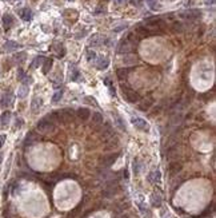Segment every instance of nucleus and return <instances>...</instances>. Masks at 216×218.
Masks as SVG:
<instances>
[{
	"label": "nucleus",
	"instance_id": "19",
	"mask_svg": "<svg viewBox=\"0 0 216 218\" xmlns=\"http://www.w3.org/2000/svg\"><path fill=\"white\" fill-rule=\"evenodd\" d=\"M51 118L52 119H55V121L57 122H61V123H64V118H63V113L61 111H53V113L51 114Z\"/></svg>",
	"mask_w": 216,
	"mask_h": 218
},
{
	"label": "nucleus",
	"instance_id": "11",
	"mask_svg": "<svg viewBox=\"0 0 216 218\" xmlns=\"http://www.w3.org/2000/svg\"><path fill=\"white\" fill-rule=\"evenodd\" d=\"M20 16H21L23 20L28 21V20L32 19V11H31L29 8H23V10L20 11Z\"/></svg>",
	"mask_w": 216,
	"mask_h": 218
},
{
	"label": "nucleus",
	"instance_id": "14",
	"mask_svg": "<svg viewBox=\"0 0 216 218\" xmlns=\"http://www.w3.org/2000/svg\"><path fill=\"white\" fill-rule=\"evenodd\" d=\"M3 24H4V27H6V30H8L13 24V17L11 15H4L3 16Z\"/></svg>",
	"mask_w": 216,
	"mask_h": 218
},
{
	"label": "nucleus",
	"instance_id": "13",
	"mask_svg": "<svg viewBox=\"0 0 216 218\" xmlns=\"http://www.w3.org/2000/svg\"><path fill=\"white\" fill-rule=\"evenodd\" d=\"M11 121V113L10 111H4L2 114V118H0V122H2V126H7Z\"/></svg>",
	"mask_w": 216,
	"mask_h": 218
},
{
	"label": "nucleus",
	"instance_id": "28",
	"mask_svg": "<svg viewBox=\"0 0 216 218\" xmlns=\"http://www.w3.org/2000/svg\"><path fill=\"white\" fill-rule=\"evenodd\" d=\"M84 100H85V102H89V103L93 104V106H97L96 99H95V98H92V96H85V98H84Z\"/></svg>",
	"mask_w": 216,
	"mask_h": 218
},
{
	"label": "nucleus",
	"instance_id": "17",
	"mask_svg": "<svg viewBox=\"0 0 216 218\" xmlns=\"http://www.w3.org/2000/svg\"><path fill=\"white\" fill-rule=\"evenodd\" d=\"M140 167H142L140 161H139L137 158H135V159H133V162H132V169H133L135 175H139V173H140Z\"/></svg>",
	"mask_w": 216,
	"mask_h": 218
},
{
	"label": "nucleus",
	"instance_id": "8",
	"mask_svg": "<svg viewBox=\"0 0 216 218\" xmlns=\"http://www.w3.org/2000/svg\"><path fill=\"white\" fill-rule=\"evenodd\" d=\"M148 181L151 182V183H157V182H160V171L157 170H154L151 171L150 174H148Z\"/></svg>",
	"mask_w": 216,
	"mask_h": 218
},
{
	"label": "nucleus",
	"instance_id": "6",
	"mask_svg": "<svg viewBox=\"0 0 216 218\" xmlns=\"http://www.w3.org/2000/svg\"><path fill=\"white\" fill-rule=\"evenodd\" d=\"M180 170H182V165L178 163V162H171L168 165V171H169L171 175H176Z\"/></svg>",
	"mask_w": 216,
	"mask_h": 218
},
{
	"label": "nucleus",
	"instance_id": "26",
	"mask_svg": "<svg viewBox=\"0 0 216 218\" xmlns=\"http://www.w3.org/2000/svg\"><path fill=\"white\" fill-rule=\"evenodd\" d=\"M104 83L107 84L108 87H110V91H111V94H112V95H115V94H116V92H115V87H114V86H112V84H111V81H110V79H108V78H106V79H104Z\"/></svg>",
	"mask_w": 216,
	"mask_h": 218
},
{
	"label": "nucleus",
	"instance_id": "29",
	"mask_svg": "<svg viewBox=\"0 0 216 218\" xmlns=\"http://www.w3.org/2000/svg\"><path fill=\"white\" fill-rule=\"evenodd\" d=\"M87 58H88V60L91 62V60H93L96 58V54L93 51H88V54H87Z\"/></svg>",
	"mask_w": 216,
	"mask_h": 218
},
{
	"label": "nucleus",
	"instance_id": "31",
	"mask_svg": "<svg viewBox=\"0 0 216 218\" xmlns=\"http://www.w3.org/2000/svg\"><path fill=\"white\" fill-rule=\"evenodd\" d=\"M79 71L78 70H75L74 71V74H72V77H71V79H72V81H74V82H76V81H78V79H79Z\"/></svg>",
	"mask_w": 216,
	"mask_h": 218
},
{
	"label": "nucleus",
	"instance_id": "23",
	"mask_svg": "<svg viewBox=\"0 0 216 218\" xmlns=\"http://www.w3.org/2000/svg\"><path fill=\"white\" fill-rule=\"evenodd\" d=\"M52 67V59H46L44 60V66H43V72L48 74V71Z\"/></svg>",
	"mask_w": 216,
	"mask_h": 218
},
{
	"label": "nucleus",
	"instance_id": "2",
	"mask_svg": "<svg viewBox=\"0 0 216 218\" xmlns=\"http://www.w3.org/2000/svg\"><path fill=\"white\" fill-rule=\"evenodd\" d=\"M131 122H132L133 126L136 127V128H139L140 131H146V132L150 131V124H148L147 121H144V119L137 118V117H132L131 118Z\"/></svg>",
	"mask_w": 216,
	"mask_h": 218
},
{
	"label": "nucleus",
	"instance_id": "16",
	"mask_svg": "<svg viewBox=\"0 0 216 218\" xmlns=\"http://www.w3.org/2000/svg\"><path fill=\"white\" fill-rule=\"evenodd\" d=\"M129 70H131V68H119L118 71H116V75H118V78H119V79H121V81H123V79L127 78V75H128V72H129Z\"/></svg>",
	"mask_w": 216,
	"mask_h": 218
},
{
	"label": "nucleus",
	"instance_id": "27",
	"mask_svg": "<svg viewBox=\"0 0 216 218\" xmlns=\"http://www.w3.org/2000/svg\"><path fill=\"white\" fill-rule=\"evenodd\" d=\"M43 62H44V58H43V56H38V58L35 59V62H34V64H32V66L38 67V66H40V64L43 63Z\"/></svg>",
	"mask_w": 216,
	"mask_h": 218
},
{
	"label": "nucleus",
	"instance_id": "25",
	"mask_svg": "<svg viewBox=\"0 0 216 218\" xmlns=\"http://www.w3.org/2000/svg\"><path fill=\"white\" fill-rule=\"evenodd\" d=\"M61 98H63V90H59V91H56V92H55V95H53L52 100L56 103V102H59V100L61 99Z\"/></svg>",
	"mask_w": 216,
	"mask_h": 218
},
{
	"label": "nucleus",
	"instance_id": "4",
	"mask_svg": "<svg viewBox=\"0 0 216 218\" xmlns=\"http://www.w3.org/2000/svg\"><path fill=\"white\" fill-rule=\"evenodd\" d=\"M38 128L40 131H51L53 128V124H52L51 121H49V118H43L42 121H39Z\"/></svg>",
	"mask_w": 216,
	"mask_h": 218
},
{
	"label": "nucleus",
	"instance_id": "21",
	"mask_svg": "<svg viewBox=\"0 0 216 218\" xmlns=\"http://www.w3.org/2000/svg\"><path fill=\"white\" fill-rule=\"evenodd\" d=\"M40 106H42V99H38V98H35V99L32 100V106H31V109H32L34 113H36V111L40 109Z\"/></svg>",
	"mask_w": 216,
	"mask_h": 218
},
{
	"label": "nucleus",
	"instance_id": "12",
	"mask_svg": "<svg viewBox=\"0 0 216 218\" xmlns=\"http://www.w3.org/2000/svg\"><path fill=\"white\" fill-rule=\"evenodd\" d=\"M201 15V12L199 10H190L186 14H183L182 16H186L187 19H196V17H199Z\"/></svg>",
	"mask_w": 216,
	"mask_h": 218
},
{
	"label": "nucleus",
	"instance_id": "7",
	"mask_svg": "<svg viewBox=\"0 0 216 218\" xmlns=\"http://www.w3.org/2000/svg\"><path fill=\"white\" fill-rule=\"evenodd\" d=\"M12 92H4L3 96H2V106L3 107H7V106H10L12 103Z\"/></svg>",
	"mask_w": 216,
	"mask_h": 218
},
{
	"label": "nucleus",
	"instance_id": "37",
	"mask_svg": "<svg viewBox=\"0 0 216 218\" xmlns=\"http://www.w3.org/2000/svg\"><path fill=\"white\" fill-rule=\"evenodd\" d=\"M125 27H127V24H124V26H120V27L115 28V31H116V32H119V31H121V30H123V28H125Z\"/></svg>",
	"mask_w": 216,
	"mask_h": 218
},
{
	"label": "nucleus",
	"instance_id": "32",
	"mask_svg": "<svg viewBox=\"0 0 216 218\" xmlns=\"http://www.w3.org/2000/svg\"><path fill=\"white\" fill-rule=\"evenodd\" d=\"M6 139H7V135H6V134H2V135H0V149L3 147V145H4V142H6Z\"/></svg>",
	"mask_w": 216,
	"mask_h": 218
},
{
	"label": "nucleus",
	"instance_id": "9",
	"mask_svg": "<svg viewBox=\"0 0 216 218\" xmlns=\"http://www.w3.org/2000/svg\"><path fill=\"white\" fill-rule=\"evenodd\" d=\"M112 114H114V121H115V123L116 124H118V126L121 128V130H127V127H125V123H124V121H123V118H121L120 117V115H119V113H116V111H115V113H112Z\"/></svg>",
	"mask_w": 216,
	"mask_h": 218
},
{
	"label": "nucleus",
	"instance_id": "34",
	"mask_svg": "<svg viewBox=\"0 0 216 218\" xmlns=\"http://www.w3.org/2000/svg\"><path fill=\"white\" fill-rule=\"evenodd\" d=\"M142 2H143V0H131V4H132V6H140V4H142Z\"/></svg>",
	"mask_w": 216,
	"mask_h": 218
},
{
	"label": "nucleus",
	"instance_id": "35",
	"mask_svg": "<svg viewBox=\"0 0 216 218\" xmlns=\"http://www.w3.org/2000/svg\"><path fill=\"white\" fill-rule=\"evenodd\" d=\"M21 124H23V119H16V127H21Z\"/></svg>",
	"mask_w": 216,
	"mask_h": 218
},
{
	"label": "nucleus",
	"instance_id": "20",
	"mask_svg": "<svg viewBox=\"0 0 216 218\" xmlns=\"http://www.w3.org/2000/svg\"><path fill=\"white\" fill-rule=\"evenodd\" d=\"M92 122L96 123V124L103 123V114H100V113H93V114H92Z\"/></svg>",
	"mask_w": 216,
	"mask_h": 218
},
{
	"label": "nucleus",
	"instance_id": "1",
	"mask_svg": "<svg viewBox=\"0 0 216 218\" xmlns=\"http://www.w3.org/2000/svg\"><path fill=\"white\" fill-rule=\"evenodd\" d=\"M123 88V96H124V99L129 102V103H137L139 100L142 99V96L137 94L136 91H133L132 88H129V87H121Z\"/></svg>",
	"mask_w": 216,
	"mask_h": 218
},
{
	"label": "nucleus",
	"instance_id": "41",
	"mask_svg": "<svg viewBox=\"0 0 216 218\" xmlns=\"http://www.w3.org/2000/svg\"><path fill=\"white\" fill-rule=\"evenodd\" d=\"M171 2H172V0H171Z\"/></svg>",
	"mask_w": 216,
	"mask_h": 218
},
{
	"label": "nucleus",
	"instance_id": "39",
	"mask_svg": "<svg viewBox=\"0 0 216 218\" xmlns=\"http://www.w3.org/2000/svg\"><path fill=\"white\" fill-rule=\"evenodd\" d=\"M3 162V153H0V163Z\"/></svg>",
	"mask_w": 216,
	"mask_h": 218
},
{
	"label": "nucleus",
	"instance_id": "24",
	"mask_svg": "<svg viewBox=\"0 0 216 218\" xmlns=\"http://www.w3.org/2000/svg\"><path fill=\"white\" fill-rule=\"evenodd\" d=\"M139 207H140V210H142V213H143L144 217H146V218H151V211H150V209H147L142 202L139 203Z\"/></svg>",
	"mask_w": 216,
	"mask_h": 218
},
{
	"label": "nucleus",
	"instance_id": "33",
	"mask_svg": "<svg viewBox=\"0 0 216 218\" xmlns=\"http://www.w3.org/2000/svg\"><path fill=\"white\" fill-rule=\"evenodd\" d=\"M27 95V86L25 87H23V88H21V90H20V94H19V96L20 98H24Z\"/></svg>",
	"mask_w": 216,
	"mask_h": 218
},
{
	"label": "nucleus",
	"instance_id": "36",
	"mask_svg": "<svg viewBox=\"0 0 216 218\" xmlns=\"http://www.w3.org/2000/svg\"><path fill=\"white\" fill-rule=\"evenodd\" d=\"M23 77H24V71L23 70H19V79H20V81L23 79Z\"/></svg>",
	"mask_w": 216,
	"mask_h": 218
},
{
	"label": "nucleus",
	"instance_id": "10",
	"mask_svg": "<svg viewBox=\"0 0 216 218\" xmlns=\"http://www.w3.org/2000/svg\"><path fill=\"white\" fill-rule=\"evenodd\" d=\"M146 23L148 26H152V27H159L160 24H163V20L160 17H148V19H146Z\"/></svg>",
	"mask_w": 216,
	"mask_h": 218
},
{
	"label": "nucleus",
	"instance_id": "5",
	"mask_svg": "<svg viewBox=\"0 0 216 218\" xmlns=\"http://www.w3.org/2000/svg\"><path fill=\"white\" fill-rule=\"evenodd\" d=\"M76 114H78V117L82 119V121H87V119L91 117V111H89V109H87V107H80V109H78Z\"/></svg>",
	"mask_w": 216,
	"mask_h": 218
},
{
	"label": "nucleus",
	"instance_id": "38",
	"mask_svg": "<svg viewBox=\"0 0 216 218\" xmlns=\"http://www.w3.org/2000/svg\"><path fill=\"white\" fill-rule=\"evenodd\" d=\"M115 2H116V3H118V4H123V3L125 2V0H115Z\"/></svg>",
	"mask_w": 216,
	"mask_h": 218
},
{
	"label": "nucleus",
	"instance_id": "15",
	"mask_svg": "<svg viewBox=\"0 0 216 218\" xmlns=\"http://www.w3.org/2000/svg\"><path fill=\"white\" fill-rule=\"evenodd\" d=\"M108 64H110V62H108L106 58H99V60H97V68L99 70H106L108 67Z\"/></svg>",
	"mask_w": 216,
	"mask_h": 218
},
{
	"label": "nucleus",
	"instance_id": "40",
	"mask_svg": "<svg viewBox=\"0 0 216 218\" xmlns=\"http://www.w3.org/2000/svg\"><path fill=\"white\" fill-rule=\"evenodd\" d=\"M120 218H129V217H128V216H121Z\"/></svg>",
	"mask_w": 216,
	"mask_h": 218
},
{
	"label": "nucleus",
	"instance_id": "30",
	"mask_svg": "<svg viewBox=\"0 0 216 218\" xmlns=\"http://www.w3.org/2000/svg\"><path fill=\"white\" fill-rule=\"evenodd\" d=\"M147 3L150 4V7L154 8V10H155V8H157V2H156V0H147Z\"/></svg>",
	"mask_w": 216,
	"mask_h": 218
},
{
	"label": "nucleus",
	"instance_id": "18",
	"mask_svg": "<svg viewBox=\"0 0 216 218\" xmlns=\"http://www.w3.org/2000/svg\"><path fill=\"white\" fill-rule=\"evenodd\" d=\"M151 202H152V205H154V206L159 207L160 205H161V197H160L159 194L154 193V194H152V197H151Z\"/></svg>",
	"mask_w": 216,
	"mask_h": 218
},
{
	"label": "nucleus",
	"instance_id": "3",
	"mask_svg": "<svg viewBox=\"0 0 216 218\" xmlns=\"http://www.w3.org/2000/svg\"><path fill=\"white\" fill-rule=\"evenodd\" d=\"M119 154L120 153H115V154H110V155H106V157L100 158V165L103 166V169H108L110 166H112V165L116 162Z\"/></svg>",
	"mask_w": 216,
	"mask_h": 218
},
{
	"label": "nucleus",
	"instance_id": "22",
	"mask_svg": "<svg viewBox=\"0 0 216 218\" xmlns=\"http://www.w3.org/2000/svg\"><path fill=\"white\" fill-rule=\"evenodd\" d=\"M4 47H6L7 51H12V50H16V48H19L20 46L15 42H7L6 44H4Z\"/></svg>",
	"mask_w": 216,
	"mask_h": 218
}]
</instances>
